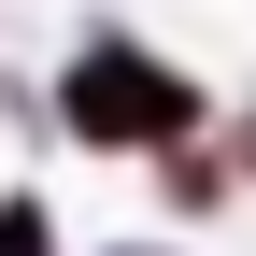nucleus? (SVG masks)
<instances>
[{
    "label": "nucleus",
    "mask_w": 256,
    "mask_h": 256,
    "mask_svg": "<svg viewBox=\"0 0 256 256\" xmlns=\"http://www.w3.org/2000/svg\"><path fill=\"white\" fill-rule=\"evenodd\" d=\"M57 100H72V128H86V142H171V128L200 114V100H185V86L156 72L142 43H86Z\"/></svg>",
    "instance_id": "nucleus-1"
},
{
    "label": "nucleus",
    "mask_w": 256,
    "mask_h": 256,
    "mask_svg": "<svg viewBox=\"0 0 256 256\" xmlns=\"http://www.w3.org/2000/svg\"><path fill=\"white\" fill-rule=\"evenodd\" d=\"M0 256H43V200H0Z\"/></svg>",
    "instance_id": "nucleus-2"
}]
</instances>
